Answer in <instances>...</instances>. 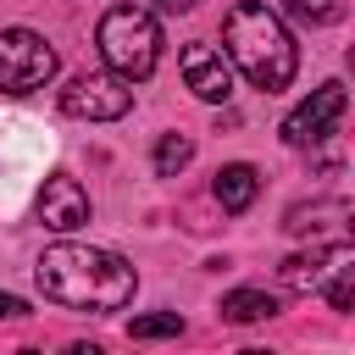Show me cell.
<instances>
[{
    "mask_svg": "<svg viewBox=\"0 0 355 355\" xmlns=\"http://www.w3.org/2000/svg\"><path fill=\"white\" fill-rule=\"evenodd\" d=\"M33 272L44 300L72 311H122L139 288V272L116 250H94V244H50Z\"/></svg>",
    "mask_w": 355,
    "mask_h": 355,
    "instance_id": "cell-1",
    "label": "cell"
},
{
    "mask_svg": "<svg viewBox=\"0 0 355 355\" xmlns=\"http://www.w3.org/2000/svg\"><path fill=\"white\" fill-rule=\"evenodd\" d=\"M222 55L266 94L288 89L294 83V67H300V50L283 28V17L261 0H239L227 17H222Z\"/></svg>",
    "mask_w": 355,
    "mask_h": 355,
    "instance_id": "cell-2",
    "label": "cell"
},
{
    "mask_svg": "<svg viewBox=\"0 0 355 355\" xmlns=\"http://www.w3.org/2000/svg\"><path fill=\"white\" fill-rule=\"evenodd\" d=\"M100 55H105V67L116 72V78H128V83H139V78H150L155 72V61H161V28H155V17L144 11V6H111L105 17H100Z\"/></svg>",
    "mask_w": 355,
    "mask_h": 355,
    "instance_id": "cell-3",
    "label": "cell"
},
{
    "mask_svg": "<svg viewBox=\"0 0 355 355\" xmlns=\"http://www.w3.org/2000/svg\"><path fill=\"white\" fill-rule=\"evenodd\" d=\"M61 55L33 28H0V94H33L55 78Z\"/></svg>",
    "mask_w": 355,
    "mask_h": 355,
    "instance_id": "cell-4",
    "label": "cell"
},
{
    "mask_svg": "<svg viewBox=\"0 0 355 355\" xmlns=\"http://www.w3.org/2000/svg\"><path fill=\"white\" fill-rule=\"evenodd\" d=\"M128 105H133V83L116 78L111 67L105 72H78L61 89V111L78 116V122H116V116H128Z\"/></svg>",
    "mask_w": 355,
    "mask_h": 355,
    "instance_id": "cell-5",
    "label": "cell"
},
{
    "mask_svg": "<svg viewBox=\"0 0 355 355\" xmlns=\"http://www.w3.org/2000/svg\"><path fill=\"white\" fill-rule=\"evenodd\" d=\"M344 116V83H322L311 100H300L288 116H283V144L288 150H311V144H322L327 133H333V122Z\"/></svg>",
    "mask_w": 355,
    "mask_h": 355,
    "instance_id": "cell-6",
    "label": "cell"
},
{
    "mask_svg": "<svg viewBox=\"0 0 355 355\" xmlns=\"http://www.w3.org/2000/svg\"><path fill=\"white\" fill-rule=\"evenodd\" d=\"M178 72H183V83H189L200 100H211V105H222V100L233 94V61H227L216 44H205V39L183 44V55H178Z\"/></svg>",
    "mask_w": 355,
    "mask_h": 355,
    "instance_id": "cell-7",
    "label": "cell"
},
{
    "mask_svg": "<svg viewBox=\"0 0 355 355\" xmlns=\"http://www.w3.org/2000/svg\"><path fill=\"white\" fill-rule=\"evenodd\" d=\"M39 222H44L50 233L83 227V222H89V194H83V183L67 178V172L44 178V189H39Z\"/></svg>",
    "mask_w": 355,
    "mask_h": 355,
    "instance_id": "cell-8",
    "label": "cell"
},
{
    "mask_svg": "<svg viewBox=\"0 0 355 355\" xmlns=\"http://www.w3.org/2000/svg\"><path fill=\"white\" fill-rule=\"evenodd\" d=\"M349 255H355L349 244H327V250H311V255H288V261L277 266V272H283V288H294V294H316Z\"/></svg>",
    "mask_w": 355,
    "mask_h": 355,
    "instance_id": "cell-9",
    "label": "cell"
},
{
    "mask_svg": "<svg viewBox=\"0 0 355 355\" xmlns=\"http://www.w3.org/2000/svg\"><path fill=\"white\" fill-rule=\"evenodd\" d=\"M211 194H216V205L222 211H250L255 205V194H261V172L250 166V161H233V166H222L216 172V183H211Z\"/></svg>",
    "mask_w": 355,
    "mask_h": 355,
    "instance_id": "cell-10",
    "label": "cell"
},
{
    "mask_svg": "<svg viewBox=\"0 0 355 355\" xmlns=\"http://www.w3.org/2000/svg\"><path fill=\"white\" fill-rule=\"evenodd\" d=\"M266 316H277V294H266V288H233V294H222V322H266Z\"/></svg>",
    "mask_w": 355,
    "mask_h": 355,
    "instance_id": "cell-11",
    "label": "cell"
},
{
    "mask_svg": "<svg viewBox=\"0 0 355 355\" xmlns=\"http://www.w3.org/2000/svg\"><path fill=\"white\" fill-rule=\"evenodd\" d=\"M189 161H194V139L189 133H161L155 139V172L161 178H178Z\"/></svg>",
    "mask_w": 355,
    "mask_h": 355,
    "instance_id": "cell-12",
    "label": "cell"
},
{
    "mask_svg": "<svg viewBox=\"0 0 355 355\" xmlns=\"http://www.w3.org/2000/svg\"><path fill=\"white\" fill-rule=\"evenodd\" d=\"M183 333V316L178 311H150V316H133L128 322V338H178Z\"/></svg>",
    "mask_w": 355,
    "mask_h": 355,
    "instance_id": "cell-13",
    "label": "cell"
},
{
    "mask_svg": "<svg viewBox=\"0 0 355 355\" xmlns=\"http://www.w3.org/2000/svg\"><path fill=\"white\" fill-rule=\"evenodd\" d=\"M322 288H327V305H333V311H349V305H355V255H349Z\"/></svg>",
    "mask_w": 355,
    "mask_h": 355,
    "instance_id": "cell-14",
    "label": "cell"
},
{
    "mask_svg": "<svg viewBox=\"0 0 355 355\" xmlns=\"http://www.w3.org/2000/svg\"><path fill=\"white\" fill-rule=\"evenodd\" d=\"M283 11L300 22V28H322V22H333V0H283Z\"/></svg>",
    "mask_w": 355,
    "mask_h": 355,
    "instance_id": "cell-15",
    "label": "cell"
},
{
    "mask_svg": "<svg viewBox=\"0 0 355 355\" xmlns=\"http://www.w3.org/2000/svg\"><path fill=\"white\" fill-rule=\"evenodd\" d=\"M11 316H28V305L17 294H0V322H11Z\"/></svg>",
    "mask_w": 355,
    "mask_h": 355,
    "instance_id": "cell-16",
    "label": "cell"
},
{
    "mask_svg": "<svg viewBox=\"0 0 355 355\" xmlns=\"http://www.w3.org/2000/svg\"><path fill=\"white\" fill-rule=\"evenodd\" d=\"M155 6H161V11H172V17H178V11H194V6H200V0H155Z\"/></svg>",
    "mask_w": 355,
    "mask_h": 355,
    "instance_id": "cell-17",
    "label": "cell"
}]
</instances>
